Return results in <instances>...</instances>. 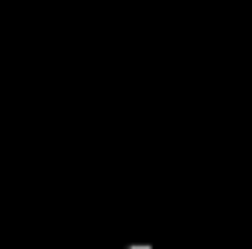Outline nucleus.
<instances>
[{
  "label": "nucleus",
  "mask_w": 252,
  "mask_h": 249,
  "mask_svg": "<svg viewBox=\"0 0 252 249\" xmlns=\"http://www.w3.org/2000/svg\"><path fill=\"white\" fill-rule=\"evenodd\" d=\"M126 249H156V247H150V244H132V247H126Z\"/></svg>",
  "instance_id": "obj_1"
}]
</instances>
